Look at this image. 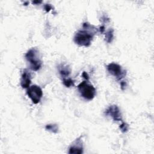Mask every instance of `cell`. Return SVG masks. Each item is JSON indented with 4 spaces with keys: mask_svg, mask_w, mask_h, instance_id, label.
<instances>
[{
    "mask_svg": "<svg viewBox=\"0 0 154 154\" xmlns=\"http://www.w3.org/2000/svg\"><path fill=\"white\" fill-rule=\"evenodd\" d=\"M97 29L87 23L83 24V29L79 30L74 36V42L80 46L88 47L91 45Z\"/></svg>",
    "mask_w": 154,
    "mask_h": 154,
    "instance_id": "6da1fadb",
    "label": "cell"
},
{
    "mask_svg": "<svg viewBox=\"0 0 154 154\" xmlns=\"http://www.w3.org/2000/svg\"><path fill=\"white\" fill-rule=\"evenodd\" d=\"M26 59L30 63V68L33 71H39L42 66V62L39 57V52L36 48L30 50L26 54Z\"/></svg>",
    "mask_w": 154,
    "mask_h": 154,
    "instance_id": "7a4b0ae2",
    "label": "cell"
},
{
    "mask_svg": "<svg viewBox=\"0 0 154 154\" xmlns=\"http://www.w3.org/2000/svg\"><path fill=\"white\" fill-rule=\"evenodd\" d=\"M78 90L84 99L87 100H92L94 98L96 95L95 88L90 84H89L86 81H83L78 86Z\"/></svg>",
    "mask_w": 154,
    "mask_h": 154,
    "instance_id": "3957f363",
    "label": "cell"
},
{
    "mask_svg": "<svg viewBox=\"0 0 154 154\" xmlns=\"http://www.w3.org/2000/svg\"><path fill=\"white\" fill-rule=\"evenodd\" d=\"M27 93L35 104H38L43 96L42 90L36 85L32 86L28 88Z\"/></svg>",
    "mask_w": 154,
    "mask_h": 154,
    "instance_id": "277c9868",
    "label": "cell"
},
{
    "mask_svg": "<svg viewBox=\"0 0 154 154\" xmlns=\"http://www.w3.org/2000/svg\"><path fill=\"white\" fill-rule=\"evenodd\" d=\"M107 70L108 72L116 77L118 80H120L126 75V72L122 69V67L114 63H111L107 66Z\"/></svg>",
    "mask_w": 154,
    "mask_h": 154,
    "instance_id": "5b68a950",
    "label": "cell"
},
{
    "mask_svg": "<svg viewBox=\"0 0 154 154\" xmlns=\"http://www.w3.org/2000/svg\"><path fill=\"white\" fill-rule=\"evenodd\" d=\"M105 115L112 117L113 120L119 122L122 120V116L120 109L117 105H113L110 106L105 112Z\"/></svg>",
    "mask_w": 154,
    "mask_h": 154,
    "instance_id": "8992f818",
    "label": "cell"
},
{
    "mask_svg": "<svg viewBox=\"0 0 154 154\" xmlns=\"http://www.w3.org/2000/svg\"><path fill=\"white\" fill-rule=\"evenodd\" d=\"M83 153V144L80 140V138L77 139L74 144L70 147L69 153H75V154H81Z\"/></svg>",
    "mask_w": 154,
    "mask_h": 154,
    "instance_id": "52a82bcc",
    "label": "cell"
},
{
    "mask_svg": "<svg viewBox=\"0 0 154 154\" xmlns=\"http://www.w3.org/2000/svg\"><path fill=\"white\" fill-rule=\"evenodd\" d=\"M31 83V74L27 70H25L21 77V85L23 87V88L27 89L30 87V86Z\"/></svg>",
    "mask_w": 154,
    "mask_h": 154,
    "instance_id": "ba28073f",
    "label": "cell"
},
{
    "mask_svg": "<svg viewBox=\"0 0 154 154\" xmlns=\"http://www.w3.org/2000/svg\"><path fill=\"white\" fill-rule=\"evenodd\" d=\"M58 69H59V72L60 75L62 77H63V78H66L71 74L70 68L67 65H65V64L60 65L59 66Z\"/></svg>",
    "mask_w": 154,
    "mask_h": 154,
    "instance_id": "9c48e42d",
    "label": "cell"
},
{
    "mask_svg": "<svg viewBox=\"0 0 154 154\" xmlns=\"http://www.w3.org/2000/svg\"><path fill=\"white\" fill-rule=\"evenodd\" d=\"M114 30L113 29L109 30L105 34V41L107 42L110 44L113 41V38H114Z\"/></svg>",
    "mask_w": 154,
    "mask_h": 154,
    "instance_id": "30bf717a",
    "label": "cell"
},
{
    "mask_svg": "<svg viewBox=\"0 0 154 154\" xmlns=\"http://www.w3.org/2000/svg\"><path fill=\"white\" fill-rule=\"evenodd\" d=\"M45 129L48 131H50L53 133H54V134H56L59 131V128L57 126V125L56 124H49V125H47L45 127Z\"/></svg>",
    "mask_w": 154,
    "mask_h": 154,
    "instance_id": "8fae6325",
    "label": "cell"
},
{
    "mask_svg": "<svg viewBox=\"0 0 154 154\" xmlns=\"http://www.w3.org/2000/svg\"><path fill=\"white\" fill-rule=\"evenodd\" d=\"M63 83L66 87H70L74 86V81L71 78H63Z\"/></svg>",
    "mask_w": 154,
    "mask_h": 154,
    "instance_id": "7c38bea8",
    "label": "cell"
},
{
    "mask_svg": "<svg viewBox=\"0 0 154 154\" xmlns=\"http://www.w3.org/2000/svg\"><path fill=\"white\" fill-rule=\"evenodd\" d=\"M121 131L122 132H126L128 131V128H129V126L127 123H125V122H123L119 126Z\"/></svg>",
    "mask_w": 154,
    "mask_h": 154,
    "instance_id": "4fadbf2b",
    "label": "cell"
},
{
    "mask_svg": "<svg viewBox=\"0 0 154 154\" xmlns=\"http://www.w3.org/2000/svg\"><path fill=\"white\" fill-rule=\"evenodd\" d=\"M44 9H45V10L47 12H49L51 10L52 7H51V6L50 5H46L44 6Z\"/></svg>",
    "mask_w": 154,
    "mask_h": 154,
    "instance_id": "5bb4252c",
    "label": "cell"
},
{
    "mask_svg": "<svg viewBox=\"0 0 154 154\" xmlns=\"http://www.w3.org/2000/svg\"><path fill=\"white\" fill-rule=\"evenodd\" d=\"M82 76H83V77L84 78H85V79L87 80V81L89 80V75L87 74V72H84L83 73V74H82Z\"/></svg>",
    "mask_w": 154,
    "mask_h": 154,
    "instance_id": "9a60e30c",
    "label": "cell"
},
{
    "mask_svg": "<svg viewBox=\"0 0 154 154\" xmlns=\"http://www.w3.org/2000/svg\"><path fill=\"white\" fill-rule=\"evenodd\" d=\"M120 86H121V88H122V90H124V89H125L126 86V83H125V81H122V82L120 83Z\"/></svg>",
    "mask_w": 154,
    "mask_h": 154,
    "instance_id": "2e32d148",
    "label": "cell"
},
{
    "mask_svg": "<svg viewBox=\"0 0 154 154\" xmlns=\"http://www.w3.org/2000/svg\"><path fill=\"white\" fill-rule=\"evenodd\" d=\"M99 32L101 33H103L105 32V27L104 26H101L99 28Z\"/></svg>",
    "mask_w": 154,
    "mask_h": 154,
    "instance_id": "e0dca14e",
    "label": "cell"
},
{
    "mask_svg": "<svg viewBox=\"0 0 154 154\" xmlns=\"http://www.w3.org/2000/svg\"><path fill=\"white\" fill-rule=\"evenodd\" d=\"M42 3V2H39V1H37V2H33V4H41Z\"/></svg>",
    "mask_w": 154,
    "mask_h": 154,
    "instance_id": "ac0fdd59",
    "label": "cell"
}]
</instances>
